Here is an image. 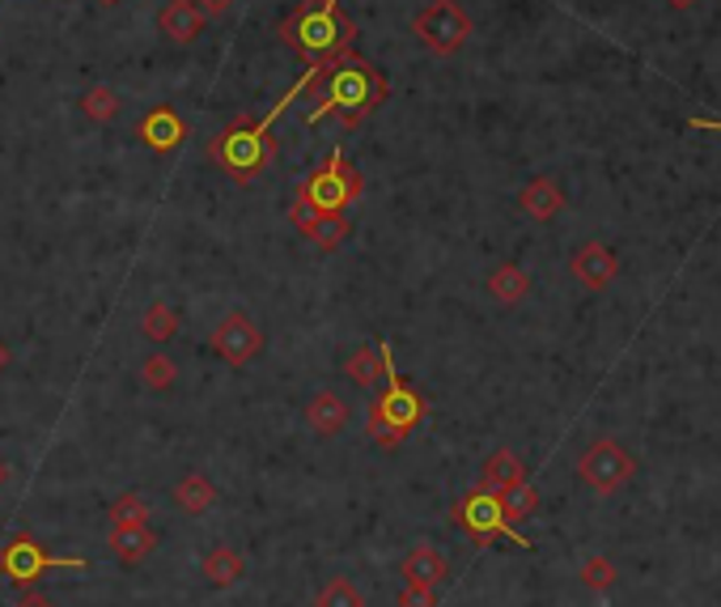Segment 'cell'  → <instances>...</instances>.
Segmentation results:
<instances>
[{"label": "cell", "mask_w": 721, "mask_h": 607, "mask_svg": "<svg viewBox=\"0 0 721 607\" xmlns=\"http://www.w3.org/2000/svg\"><path fill=\"white\" fill-rule=\"evenodd\" d=\"M386 73L374 69L365 55L353 51H339L336 60H327L318 77H314V98L306 123H323L327 115H336L344 128H357L365 123L378 107L386 102Z\"/></svg>", "instance_id": "6da1fadb"}, {"label": "cell", "mask_w": 721, "mask_h": 607, "mask_svg": "<svg viewBox=\"0 0 721 607\" xmlns=\"http://www.w3.org/2000/svg\"><path fill=\"white\" fill-rule=\"evenodd\" d=\"M314 77H318V69H311V64H306V73L288 85L285 98H281V102L267 111L264 120H260V123H246V120L230 123L221 136H213V141H209V158H213L216 166L230 174L234 183H255V179L267 171V162L276 158L272 128H276V120L285 115V107L293 102V98H302L306 90H311Z\"/></svg>", "instance_id": "7a4b0ae2"}, {"label": "cell", "mask_w": 721, "mask_h": 607, "mask_svg": "<svg viewBox=\"0 0 721 607\" xmlns=\"http://www.w3.org/2000/svg\"><path fill=\"white\" fill-rule=\"evenodd\" d=\"M276 34H281V43H288L311 69H323L327 60H336L339 51L353 48L357 22L339 9V0H302L297 13H288Z\"/></svg>", "instance_id": "3957f363"}, {"label": "cell", "mask_w": 721, "mask_h": 607, "mask_svg": "<svg viewBox=\"0 0 721 607\" xmlns=\"http://www.w3.org/2000/svg\"><path fill=\"white\" fill-rule=\"evenodd\" d=\"M378 353H383V374H386V391L369 404V437L386 446V451H395L408 429L420 425V416H425V399L416 395V391L395 374V362H390V344H378Z\"/></svg>", "instance_id": "277c9868"}, {"label": "cell", "mask_w": 721, "mask_h": 607, "mask_svg": "<svg viewBox=\"0 0 721 607\" xmlns=\"http://www.w3.org/2000/svg\"><path fill=\"white\" fill-rule=\"evenodd\" d=\"M365 192L360 171L344 158V149H336L318 171L306 174V183L297 188V200H306L318 213H344L348 204H357Z\"/></svg>", "instance_id": "5b68a950"}, {"label": "cell", "mask_w": 721, "mask_h": 607, "mask_svg": "<svg viewBox=\"0 0 721 607\" xmlns=\"http://www.w3.org/2000/svg\"><path fill=\"white\" fill-rule=\"evenodd\" d=\"M412 30L433 55H458L471 39V18H467V9L458 0H429L412 18Z\"/></svg>", "instance_id": "8992f818"}, {"label": "cell", "mask_w": 721, "mask_h": 607, "mask_svg": "<svg viewBox=\"0 0 721 607\" xmlns=\"http://www.w3.org/2000/svg\"><path fill=\"white\" fill-rule=\"evenodd\" d=\"M48 569H90L85 557H51L34 535H13L0 548V574L13 586H34Z\"/></svg>", "instance_id": "52a82bcc"}, {"label": "cell", "mask_w": 721, "mask_h": 607, "mask_svg": "<svg viewBox=\"0 0 721 607\" xmlns=\"http://www.w3.org/2000/svg\"><path fill=\"white\" fill-rule=\"evenodd\" d=\"M577 476H581V485H590L595 493L611 497V493H620V488L637 476V459L628 455L616 437H599V442H590L586 455L577 459Z\"/></svg>", "instance_id": "ba28073f"}, {"label": "cell", "mask_w": 721, "mask_h": 607, "mask_svg": "<svg viewBox=\"0 0 721 607\" xmlns=\"http://www.w3.org/2000/svg\"><path fill=\"white\" fill-rule=\"evenodd\" d=\"M209 344H213L216 357H225L230 365H246L264 353V332L246 311H234V315H225L216 323Z\"/></svg>", "instance_id": "9c48e42d"}, {"label": "cell", "mask_w": 721, "mask_h": 607, "mask_svg": "<svg viewBox=\"0 0 721 607\" xmlns=\"http://www.w3.org/2000/svg\"><path fill=\"white\" fill-rule=\"evenodd\" d=\"M455 518H458V527H467V532L476 535L480 544H488L492 535H514L518 544H527L522 535L514 532L509 523H505V514H501V502H497V493H484V488H476V493H467L463 502L455 506Z\"/></svg>", "instance_id": "30bf717a"}, {"label": "cell", "mask_w": 721, "mask_h": 607, "mask_svg": "<svg viewBox=\"0 0 721 607\" xmlns=\"http://www.w3.org/2000/svg\"><path fill=\"white\" fill-rule=\"evenodd\" d=\"M136 141L144 149H153V153H174L187 141V120L179 111H170V107H153L136 120Z\"/></svg>", "instance_id": "8fae6325"}, {"label": "cell", "mask_w": 721, "mask_h": 607, "mask_svg": "<svg viewBox=\"0 0 721 607\" xmlns=\"http://www.w3.org/2000/svg\"><path fill=\"white\" fill-rule=\"evenodd\" d=\"M616 272H620V260L607 243H581L573 251V276L586 290H607L616 281Z\"/></svg>", "instance_id": "7c38bea8"}, {"label": "cell", "mask_w": 721, "mask_h": 607, "mask_svg": "<svg viewBox=\"0 0 721 607\" xmlns=\"http://www.w3.org/2000/svg\"><path fill=\"white\" fill-rule=\"evenodd\" d=\"M204 13L195 9V0H166V9L158 13V26H162V34H166L170 43H179V48H192L195 39H200V30H204Z\"/></svg>", "instance_id": "4fadbf2b"}, {"label": "cell", "mask_w": 721, "mask_h": 607, "mask_svg": "<svg viewBox=\"0 0 721 607\" xmlns=\"http://www.w3.org/2000/svg\"><path fill=\"white\" fill-rule=\"evenodd\" d=\"M399 574H404V586H429V590H437V583L450 574V560L441 557L433 544H416L404 557V565H399Z\"/></svg>", "instance_id": "5bb4252c"}, {"label": "cell", "mask_w": 721, "mask_h": 607, "mask_svg": "<svg viewBox=\"0 0 721 607\" xmlns=\"http://www.w3.org/2000/svg\"><path fill=\"white\" fill-rule=\"evenodd\" d=\"M306 425H311L314 434L336 437L348 425V404L339 399L336 391H318V395H311V404H306Z\"/></svg>", "instance_id": "9a60e30c"}, {"label": "cell", "mask_w": 721, "mask_h": 607, "mask_svg": "<svg viewBox=\"0 0 721 607\" xmlns=\"http://www.w3.org/2000/svg\"><path fill=\"white\" fill-rule=\"evenodd\" d=\"M518 204H522V213L535 221H552L560 209H565V192L556 188L548 174H539V179H530L522 195H518Z\"/></svg>", "instance_id": "2e32d148"}, {"label": "cell", "mask_w": 721, "mask_h": 607, "mask_svg": "<svg viewBox=\"0 0 721 607\" xmlns=\"http://www.w3.org/2000/svg\"><path fill=\"white\" fill-rule=\"evenodd\" d=\"M518 480H527V463L518 459L514 451H492L488 463H484V472H480L484 493H505V488L518 485Z\"/></svg>", "instance_id": "e0dca14e"}, {"label": "cell", "mask_w": 721, "mask_h": 607, "mask_svg": "<svg viewBox=\"0 0 721 607\" xmlns=\"http://www.w3.org/2000/svg\"><path fill=\"white\" fill-rule=\"evenodd\" d=\"M158 548V535H153V527L149 523H132V527H111V553L120 560H128V565H136V560H144L149 553Z\"/></svg>", "instance_id": "ac0fdd59"}, {"label": "cell", "mask_w": 721, "mask_h": 607, "mask_svg": "<svg viewBox=\"0 0 721 607\" xmlns=\"http://www.w3.org/2000/svg\"><path fill=\"white\" fill-rule=\"evenodd\" d=\"M216 502V488L209 476H200V472H187L179 485H174V506L183 514H209Z\"/></svg>", "instance_id": "d6986e66"}, {"label": "cell", "mask_w": 721, "mask_h": 607, "mask_svg": "<svg viewBox=\"0 0 721 607\" xmlns=\"http://www.w3.org/2000/svg\"><path fill=\"white\" fill-rule=\"evenodd\" d=\"M488 293L501 302V306H518L530 293V272L518 264H501L492 276H488Z\"/></svg>", "instance_id": "ffe728a7"}, {"label": "cell", "mask_w": 721, "mask_h": 607, "mask_svg": "<svg viewBox=\"0 0 721 607\" xmlns=\"http://www.w3.org/2000/svg\"><path fill=\"white\" fill-rule=\"evenodd\" d=\"M497 502H501L505 523L518 532V523H527L530 514L539 510V488L530 485V480H518V485H509L505 493H497Z\"/></svg>", "instance_id": "44dd1931"}, {"label": "cell", "mask_w": 721, "mask_h": 607, "mask_svg": "<svg viewBox=\"0 0 721 607\" xmlns=\"http://www.w3.org/2000/svg\"><path fill=\"white\" fill-rule=\"evenodd\" d=\"M242 574H246V565H242L238 553H234V548H225V544H221V548H213V553L204 557V578H209L213 586H234Z\"/></svg>", "instance_id": "7402d4cb"}, {"label": "cell", "mask_w": 721, "mask_h": 607, "mask_svg": "<svg viewBox=\"0 0 721 607\" xmlns=\"http://www.w3.org/2000/svg\"><path fill=\"white\" fill-rule=\"evenodd\" d=\"M348 234H353V225H348L344 213H318V221H314V230L306 239H311L318 251H336V246H344Z\"/></svg>", "instance_id": "603a6c76"}, {"label": "cell", "mask_w": 721, "mask_h": 607, "mask_svg": "<svg viewBox=\"0 0 721 607\" xmlns=\"http://www.w3.org/2000/svg\"><path fill=\"white\" fill-rule=\"evenodd\" d=\"M344 374H348L357 387H374V383H378V374H383V353H378V344H365V348H357V353L344 362Z\"/></svg>", "instance_id": "cb8c5ba5"}, {"label": "cell", "mask_w": 721, "mask_h": 607, "mask_svg": "<svg viewBox=\"0 0 721 607\" xmlns=\"http://www.w3.org/2000/svg\"><path fill=\"white\" fill-rule=\"evenodd\" d=\"M144 341H170L174 332H179V311L170 306V302H153L149 311H144V323H141Z\"/></svg>", "instance_id": "d4e9b609"}, {"label": "cell", "mask_w": 721, "mask_h": 607, "mask_svg": "<svg viewBox=\"0 0 721 607\" xmlns=\"http://www.w3.org/2000/svg\"><path fill=\"white\" fill-rule=\"evenodd\" d=\"M81 111L98 123H111L120 115V94H115L111 85H90V90L81 94Z\"/></svg>", "instance_id": "484cf974"}, {"label": "cell", "mask_w": 721, "mask_h": 607, "mask_svg": "<svg viewBox=\"0 0 721 607\" xmlns=\"http://www.w3.org/2000/svg\"><path fill=\"white\" fill-rule=\"evenodd\" d=\"M132 523H149V497L144 493H123L111 502V527H132Z\"/></svg>", "instance_id": "4316f807"}, {"label": "cell", "mask_w": 721, "mask_h": 607, "mask_svg": "<svg viewBox=\"0 0 721 607\" xmlns=\"http://www.w3.org/2000/svg\"><path fill=\"white\" fill-rule=\"evenodd\" d=\"M314 607H365V599H360V590L348 578H332V583H323Z\"/></svg>", "instance_id": "83f0119b"}, {"label": "cell", "mask_w": 721, "mask_h": 607, "mask_svg": "<svg viewBox=\"0 0 721 607\" xmlns=\"http://www.w3.org/2000/svg\"><path fill=\"white\" fill-rule=\"evenodd\" d=\"M174 374H179V365L170 362L166 353H158V357H149V362L141 365V383L149 391H166L170 383H174Z\"/></svg>", "instance_id": "f1b7e54d"}, {"label": "cell", "mask_w": 721, "mask_h": 607, "mask_svg": "<svg viewBox=\"0 0 721 607\" xmlns=\"http://www.w3.org/2000/svg\"><path fill=\"white\" fill-rule=\"evenodd\" d=\"M581 586H590V590H611L616 586V565L607 557H590L586 565H581Z\"/></svg>", "instance_id": "f546056e"}, {"label": "cell", "mask_w": 721, "mask_h": 607, "mask_svg": "<svg viewBox=\"0 0 721 607\" xmlns=\"http://www.w3.org/2000/svg\"><path fill=\"white\" fill-rule=\"evenodd\" d=\"M288 221H293L302 234H311L314 221H318V209H311L306 200H297V195H293V204H288Z\"/></svg>", "instance_id": "4dcf8cb0"}, {"label": "cell", "mask_w": 721, "mask_h": 607, "mask_svg": "<svg viewBox=\"0 0 721 607\" xmlns=\"http://www.w3.org/2000/svg\"><path fill=\"white\" fill-rule=\"evenodd\" d=\"M399 607H437V595H433L429 586H404Z\"/></svg>", "instance_id": "1f68e13d"}, {"label": "cell", "mask_w": 721, "mask_h": 607, "mask_svg": "<svg viewBox=\"0 0 721 607\" xmlns=\"http://www.w3.org/2000/svg\"><path fill=\"white\" fill-rule=\"evenodd\" d=\"M195 9H200L204 18H221V13L234 9V0H195Z\"/></svg>", "instance_id": "d6a6232c"}, {"label": "cell", "mask_w": 721, "mask_h": 607, "mask_svg": "<svg viewBox=\"0 0 721 607\" xmlns=\"http://www.w3.org/2000/svg\"><path fill=\"white\" fill-rule=\"evenodd\" d=\"M18 607H55V604H51L43 590H30V586H26V595L18 599Z\"/></svg>", "instance_id": "836d02e7"}, {"label": "cell", "mask_w": 721, "mask_h": 607, "mask_svg": "<svg viewBox=\"0 0 721 607\" xmlns=\"http://www.w3.org/2000/svg\"><path fill=\"white\" fill-rule=\"evenodd\" d=\"M9 362H13V353H9V344L0 341V374H4V370H9Z\"/></svg>", "instance_id": "e575fe53"}, {"label": "cell", "mask_w": 721, "mask_h": 607, "mask_svg": "<svg viewBox=\"0 0 721 607\" xmlns=\"http://www.w3.org/2000/svg\"><path fill=\"white\" fill-rule=\"evenodd\" d=\"M692 128H704V132H721V120H692Z\"/></svg>", "instance_id": "d590c367"}, {"label": "cell", "mask_w": 721, "mask_h": 607, "mask_svg": "<svg viewBox=\"0 0 721 607\" xmlns=\"http://www.w3.org/2000/svg\"><path fill=\"white\" fill-rule=\"evenodd\" d=\"M667 4H671V9H692L697 0H667Z\"/></svg>", "instance_id": "8d00e7d4"}, {"label": "cell", "mask_w": 721, "mask_h": 607, "mask_svg": "<svg viewBox=\"0 0 721 607\" xmlns=\"http://www.w3.org/2000/svg\"><path fill=\"white\" fill-rule=\"evenodd\" d=\"M4 480H9V463L0 459V485H4Z\"/></svg>", "instance_id": "74e56055"}, {"label": "cell", "mask_w": 721, "mask_h": 607, "mask_svg": "<svg viewBox=\"0 0 721 607\" xmlns=\"http://www.w3.org/2000/svg\"><path fill=\"white\" fill-rule=\"evenodd\" d=\"M106 4H115V0H106Z\"/></svg>", "instance_id": "f35d334b"}]
</instances>
